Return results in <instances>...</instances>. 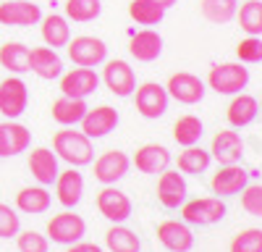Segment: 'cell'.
Wrapping results in <instances>:
<instances>
[{"instance_id":"23","label":"cell","mask_w":262,"mask_h":252,"mask_svg":"<svg viewBox=\"0 0 262 252\" xmlns=\"http://www.w3.org/2000/svg\"><path fill=\"white\" fill-rule=\"evenodd\" d=\"M29 171L42 186L55 184V179H58V155L50 153L48 147H37V150L29 153Z\"/></svg>"},{"instance_id":"25","label":"cell","mask_w":262,"mask_h":252,"mask_svg":"<svg viewBox=\"0 0 262 252\" xmlns=\"http://www.w3.org/2000/svg\"><path fill=\"white\" fill-rule=\"evenodd\" d=\"M29 71L39 79H58L63 74V58L53 48H34L29 50Z\"/></svg>"},{"instance_id":"43","label":"cell","mask_w":262,"mask_h":252,"mask_svg":"<svg viewBox=\"0 0 262 252\" xmlns=\"http://www.w3.org/2000/svg\"><path fill=\"white\" fill-rule=\"evenodd\" d=\"M152 3H158L163 11H168V8H173V6H176V0H152Z\"/></svg>"},{"instance_id":"20","label":"cell","mask_w":262,"mask_h":252,"mask_svg":"<svg viewBox=\"0 0 262 252\" xmlns=\"http://www.w3.org/2000/svg\"><path fill=\"white\" fill-rule=\"evenodd\" d=\"M55 195H58V202L63 207H76L81 202V195H84V176L71 165L69 171H58V179H55Z\"/></svg>"},{"instance_id":"32","label":"cell","mask_w":262,"mask_h":252,"mask_svg":"<svg viewBox=\"0 0 262 252\" xmlns=\"http://www.w3.org/2000/svg\"><path fill=\"white\" fill-rule=\"evenodd\" d=\"M105 244L111 252H139V237L134 234L131 228L116 223L113 228H107V234H105Z\"/></svg>"},{"instance_id":"8","label":"cell","mask_w":262,"mask_h":252,"mask_svg":"<svg viewBox=\"0 0 262 252\" xmlns=\"http://www.w3.org/2000/svg\"><path fill=\"white\" fill-rule=\"evenodd\" d=\"M86 234V223L81 216L71 213V210H63V213L53 216L48 223V237L55 244H74Z\"/></svg>"},{"instance_id":"10","label":"cell","mask_w":262,"mask_h":252,"mask_svg":"<svg viewBox=\"0 0 262 252\" xmlns=\"http://www.w3.org/2000/svg\"><path fill=\"white\" fill-rule=\"evenodd\" d=\"M97 210L113 223H123L131 218V210H134V205H131L128 195H123L121 189H116L113 184H105V189L97 195Z\"/></svg>"},{"instance_id":"40","label":"cell","mask_w":262,"mask_h":252,"mask_svg":"<svg viewBox=\"0 0 262 252\" xmlns=\"http://www.w3.org/2000/svg\"><path fill=\"white\" fill-rule=\"evenodd\" d=\"M236 55L242 63H259L262 60V39L259 37H247L238 42V48H236Z\"/></svg>"},{"instance_id":"7","label":"cell","mask_w":262,"mask_h":252,"mask_svg":"<svg viewBox=\"0 0 262 252\" xmlns=\"http://www.w3.org/2000/svg\"><path fill=\"white\" fill-rule=\"evenodd\" d=\"M102 81H105V87L111 90L113 95H118V97H128V95H134V90H137V74L121 58L105 60Z\"/></svg>"},{"instance_id":"42","label":"cell","mask_w":262,"mask_h":252,"mask_svg":"<svg viewBox=\"0 0 262 252\" xmlns=\"http://www.w3.org/2000/svg\"><path fill=\"white\" fill-rule=\"evenodd\" d=\"M66 252H102V247L100 244H92V242H74V244H69V249Z\"/></svg>"},{"instance_id":"1","label":"cell","mask_w":262,"mask_h":252,"mask_svg":"<svg viewBox=\"0 0 262 252\" xmlns=\"http://www.w3.org/2000/svg\"><path fill=\"white\" fill-rule=\"evenodd\" d=\"M53 147L60 160H66L74 168H81V165H90L95 160V147H92V139L86 137L84 132H71V129H63L53 137Z\"/></svg>"},{"instance_id":"22","label":"cell","mask_w":262,"mask_h":252,"mask_svg":"<svg viewBox=\"0 0 262 252\" xmlns=\"http://www.w3.org/2000/svg\"><path fill=\"white\" fill-rule=\"evenodd\" d=\"M134 165H137V171H142V174L158 176L170 165V153H168V147H163V144H144L134 155Z\"/></svg>"},{"instance_id":"29","label":"cell","mask_w":262,"mask_h":252,"mask_svg":"<svg viewBox=\"0 0 262 252\" xmlns=\"http://www.w3.org/2000/svg\"><path fill=\"white\" fill-rule=\"evenodd\" d=\"M0 66L8 69L11 74L29 71V48L24 42H6L0 48Z\"/></svg>"},{"instance_id":"18","label":"cell","mask_w":262,"mask_h":252,"mask_svg":"<svg viewBox=\"0 0 262 252\" xmlns=\"http://www.w3.org/2000/svg\"><path fill=\"white\" fill-rule=\"evenodd\" d=\"M247 184H249V174L244 171L242 165H236V163L221 165V171H217V174L212 176V181H210L212 192H215L217 197H233V195L242 192Z\"/></svg>"},{"instance_id":"19","label":"cell","mask_w":262,"mask_h":252,"mask_svg":"<svg viewBox=\"0 0 262 252\" xmlns=\"http://www.w3.org/2000/svg\"><path fill=\"white\" fill-rule=\"evenodd\" d=\"M158 242L170 252H189L194 247V234L186 223L179 221H163L158 226Z\"/></svg>"},{"instance_id":"26","label":"cell","mask_w":262,"mask_h":252,"mask_svg":"<svg viewBox=\"0 0 262 252\" xmlns=\"http://www.w3.org/2000/svg\"><path fill=\"white\" fill-rule=\"evenodd\" d=\"M42 24V39H45V45L58 50V48H66L71 39V27H69V18L60 16V13H48L39 18Z\"/></svg>"},{"instance_id":"16","label":"cell","mask_w":262,"mask_h":252,"mask_svg":"<svg viewBox=\"0 0 262 252\" xmlns=\"http://www.w3.org/2000/svg\"><path fill=\"white\" fill-rule=\"evenodd\" d=\"M32 142V132L24 123L3 121L0 123V158H13L18 153H27Z\"/></svg>"},{"instance_id":"15","label":"cell","mask_w":262,"mask_h":252,"mask_svg":"<svg viewBox=\"0 0 262 252\" xmlns=\"http://www.w3.org/2000/svg\"><path fill=\"white\" fill-rule=\"evenodd\" d=\"M158 200L168 210L181 207L186 202V179H184V174L168 171L165 168V171L160 174V179H158Z\"/></svg>"},{"instance_id":"38","label":"cell","mask_w":262,"mask_h":252,"mask_svg":"<svg viewBox=\"0 0 262 252\" xmlns=\"http://www.w3.org/2000/svg\"><path fill=\"white\" fill-rule=\"evenodd\" d=\"M238 195H242V207L247 213L262 218V184H247Z\"/></svg>"},{"instance_id":"30","label":"cell","mask_w":262,"mask_h":252,"mask_svg":"<svg viewBox=\"0 0 262 252\" xmlns=\"http://www.w3.org/2000/svg\"><path fill=\"white\" fill-rule=\"evenodd\" d=\"M205 134V123L196 118V116H181L176 123H173V139H176L181 147H191L202 139Z\"/></svg>"},{"instance_id":"21","label":"cell","mask_w":262,"mask_h":252,"mask_svg":"<svg viewBox=\"0 0 262 252\" xmlns=\"http://www.w3.org/2000/svg\"><path fill=\"white\" fill-rule=\"evenodd\" d=\"M128 53H131V58H137L142 63L158 60L163 53V37L155 29H142L128 39Z\"/></svg>"},{"instance_id":"17","label":"cell","mask_w":262,"mask_h":252,"mask_svg":"<svg viewBox=\"0 0 262 252\" xmlns=\"http://www.w3.org/2000/svg\"><path fill=\"white\" fill-rule=\"evenodd\" d=\"M210 155L221 163V165H231L238 163L244 155V139L238 132L226 129V132H217L212 137V147H210Z\"/></svg>"},{"instance_id":"14","label":"cell","mask_w":262,"mask_h":252,"mask_svg":"<svg viewBox=\"0 0 262 252\" xmlns=\"http://www.w3.org/2000/svg\"><path fill=\"white\" fill-rule=\"evenodd\" d=\"M131 168V158L121 150H107L95 160V179L102 184H116L121 181Z\"/></svg>"},{"instance_id":"12","label":"cell","mask_w":262,"mask_h":252,"mask_svg":"<svg viewBox=\"0 0 262 252\" xmlns=\"http://www.w3.org/2000/svg\"><path fill=\"white\" fill-rule=\"evenodd\" d=\"M42 11L29 0H6L0 3V24L3 27H34L39 24Z\"/></svg>"},{"instance_id":"5","label":"cell","mask_w":262,"mask_h":252,"mask_svg":"<svg viewBox=\"0 0 262 252\" xmlns=\"http://www.w3.org/2000/svg\"><path fill=\"white\" fill-rule=\"evenodd\" d=\"M165 90H168V97H173L176 102L181 105H196V102H202L207 87H205V81L196 76V74H189V71H179V74H173L165 84Z\"/></svg>"},{"instance_id":"9","label":"cell","mask_w":262,"mask_h":252,"mask_svg":"<svg viewBox=\"0 0 262 252\" xmlns=\"http://www.w3.org/2000/svg\"><path fill=\"white\" fill-rule=\"evenodd\" d=\"M137 92V111L139 116H144L147 121H155L160 116H165L168 111V90L158 81H144Z\"/></svg>"},{"instance_id":"34","label":"cell","mask_w":262,"mask_h":252,"mask_svg":"<svg viewBox=\"0 0 262 252\" xmlns=\"http://www.w3.org/2000/svg\"><path fill=\"white\" fill-rule=\"evenodd\" d=\"M128 16L142 27H158L160 21L165 18V11L152 3V0H131L128 3Z\"/></svg>"},{"instance_id":"2","label":"cell","mask_w":262,"mask_h":252,"mask_svg":"<svg viewBox=\"0 0 262 252\" xmlns=\"http://www.w3.org/2000/svg\"><path fill=\"white\" fill-rule=\"evenodd\" d=\"M249 84V69L244 63H217L210 69L207 87L217 95H238Z\"/></svg>"},{"instance_id":"36","label":"cell","mask_w":262,"mask_h":252,"mask_svg":"<svg viewBox=\"0 0 262 252\" xmlns=\"http://www.w3.org/2000/svg\"><path fill=\"white\" fill-rule=\"evenodd\" d=\"M100 11H102L100 0H66V18H71V21L86 24V21H95Z\"/></svg>"},{"instance_id":"4","label":"cell","mask_w":262,"mask_h":252,"mask_svg":"<svg viewBox=\"0 0 262 252\" xmlns=\"http://www.w3.org/2000/svg\"><path fill=\"white\" fill-rule=\"evenodd\" d=\"M66 50H69V58L76 66H84V69H95V66L107 60V45L100 37H90V34L69 39Z\"/></svg>"},{"instance_id":"6","label":"cell","mask_w":262,"mask_h":252,"mask_svg":"<svg viewBox=\"0 0 262 252\" xmlns=\"http://www.w3.org/2000/svg\"><path fill=\"white\" fill-rule=\"evenodd\" d=\"M27 102H29V90H27L24 79L8 76L6 81H0V113L8 121H13L24 113Z\"/></svg>"},{"instance_id":"28","label":"cell","mask_w":262,"mask_h":252,"mask_svg":"<svg viewBox=\"0 0 262 252\" xmlns=\"http://www.w3.org/2000/svg\"><path fill=\"white\" fill-rule=\"evenodd\" d=\"M86 113V102L79 100V97H58L53 102V118L60 123V126H74L84 118Z\"/></svg>"},{"instance_id":"41","label":"cell","mask_w":262,"mask_h":252,"mask_svg":"<svg viewBox=\"0 0 262 252\" xmlns=\"http://www.w3.org/2000/svg\"><path fill=\"white\" fill-rule=\"evenodd\" d=\"M18 237V249L21 252H48V237H42L39 231H21Z\"/></svg>"},{"instance_id":"33","label":"cell","mask_w":262,"mask_h":252,"mask_svg":"<svg viewBox=\"0 0 262 252\" xmlns=\"http://www.w3.org/2000/svg\"><path fill=\"white\" fill-rule=\"evenodd\" d=\"M238 0H202L200 11L210 24H228L231 18H236Z\"/></svg>"},{"instance_id":"24","label":"cell","mask_w":262,"mask_h":252,"mask_svg":"<svg viewBox=\"0 0 262 252\" xmlns=\"http://www.w3.org/2000/svg\"><path fill=\"white\" fill-rule=\"evenodd\" d=\"M259 113V100L252 97V95H244V92H238L233 95L231 105H228V111H226V118L228 123L233 126V129H244V126H249Z\"/></svg>"},{"instance_id":"27","label":"cell","mask_w":262,"mask_h":252,"mask_svg":"<svg viewBox=\"0 0 262 252\" xmlns=\"http://www.w3.org/2000/svg\"><path fill=\"white\" fill-rule=\"evenodd\" d=\"M50 192L48 186H24L21 192L16 195V207L21 210V213H29V216H39V213H48L50 210Z\"/></svg>"},{"instance_id":"3","label":"cell","mask_w":262,"mask_h":252,"mask_svg":"<svg viewBox=\"0 0 262 252\" xmlns=\"http://www.w3.org/2000/svg\"><path fill=\"white\" fill-rule=\"evenodd\" d=\"M181 216L191 226H212L226 218V202L221 197H196L181 205Z\"/></svg>"},{"instance_id":"35","label":"cell","mask_w":262,"mask_h":252,"mask_svg":"<svg viewBox=\"0 0 262 252\" xmlns=\"http://www.w3.org/2000/svg\"><path fill=\"white\" fill-rule=\"evenodd\" d=\"M238 27L247 34L259 37L262 34V0H244L242 8H236Z\"/></svg>"},{"instance_id":"39","label":"cell","mask_w":262,"mask_h":252,"mask_svg":"<svg viewBox=\"0 0 262 252\" xmlns=\"http://www.w3.org/2000/svg\"><path fill=\"white\" fill-rule=\"evenodd\" d=\"M18 231H21V216L16 213L11 205L0 202V237L11 239V237L18 234Z\"/></svg>"},{"instance_id":"13","label":"cell","mask_w":262,"mask_h":252,"mask_svg":"<svg viewBox=\"0 0 262 252\" xmlns=\"http://www.w3.org/2000/svg\"><path fill=\"white\" fill-rule=\"evenodd\" d=\"M97 84H100V76L92 71V69H71L69 74H60V92L66 97H90L95 90H97Z\"/></svg>"},{"instance_id":"11","label":"cell","mask_w":262,"mask_h":252,"mask_svg":"<svg viewBox=\"0 0 262 252\" xmlns=\"http://www.w3.org/2000/svg\"><path fill=\"white\" fill-rule=\"evenodd\" d=\"M118 111L111 108V105H100V108H86L84 118L79 121L81 123V132L90 137V139H100V137H107L116 126H118Z\"/></svg>"},{"instance_id":"31","label":"cell","mask_w":262,"mask_h":252,"mask_svg":"<svg viewBox=\"0 0 262 252\" xmlns=\"http://www.w3.org/2000/svg\"><path fill=\"white\" fill-rule=\"evenodd\" d=\"M210 163H212V155L207 150H202V147L191 144V147H186V150L179 155V171L181 174H191V176H200V174H205L210 168Z\"/></svg>"},{"instance_id":"37","label":"cell","mask_w":262,"mask_h":252,"mask_svg":"<svg viewBox=\"0 0 262 252\" xmlns=\"http://www.w3.org/2000/svg\"><path fill=\"white\" fill-rule=\"evenodd\" d=\"M231 252H262V228L238 231L231 242Z\"/></svg>"}]
</instances>
